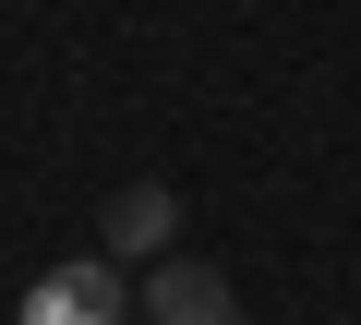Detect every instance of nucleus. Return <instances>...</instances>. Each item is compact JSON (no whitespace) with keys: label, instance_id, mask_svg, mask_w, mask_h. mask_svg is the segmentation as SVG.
Listing matches in <instances>:
<instances>
[{"label":"nucleus","instance_id":"obj_2","mask_svg":"<svg viewBox=\"0 0 361 325\" xmlns=\"http://www.w3.org/2000/svg\"><path fill=\"white\" fill-rule=\"evenodd\" d=\"M133 313H145V325H241V289H229L217 265H193V253H157L145 289H133Z\"/></svg>","mask_w":361,"mask_h":325},{"label":"nucleus","instance_id":"obj_1","mask_svg":"<svg viewBox=\"0 0 361 325\" xmlns=\"http://www.w3.org/2000/svg\"><path fill=\"white\" fill-rule=\"evenodd\" d=\"M13 325H133V277L109 265V253H85V265H49L37 289H25V313Z\"/></svg>","mask_w":361,"mask_h":325},{"label":"nucleus","instance_id":"obj_3","mask_svg":"<svg viewBox=\"0 0 361 325\" xmlns=\"http://www.w3.org/2000/svg\"><path fill=\"white\" fill-rule=\"evenodd\" d=\"M169 241H180V193H157V181L109 193V265H157Z\"/></svg>","mask_w":361,"mask_h":325}]
</instances>
